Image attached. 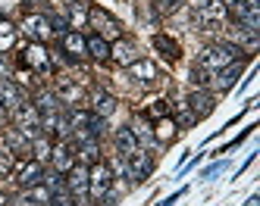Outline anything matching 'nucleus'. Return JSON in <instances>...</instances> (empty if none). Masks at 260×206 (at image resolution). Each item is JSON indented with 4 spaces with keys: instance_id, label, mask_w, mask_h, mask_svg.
<instances>
[{
    "instance_id": "2",
    "label": "nucleus",
    "mask_w": 260,
    "mask_h": 206,
    "mask_svg": "<svg viewBox=\"0 0 260 206\" xmlns=\"http://www.w3.org/2000/svg\"><path fill=\"white\" fill-rule=\"evenodd\" d=\"M88 28H94V34H101L104 41H119L122 37V22L116 16H110L104 7L88 10Z\"/></svg>"
},
{
    "instance_id": "29",
    "label": "nucleus",
    "mask_w": 260,
    "mask_h": 206,
    "mask_svg": "<svg viewBox=\"0 0 260 206\" xmlns=\"http://www.w3.org/2000/svg\"><path fill=\"white\" fill-rule=\"evenodd\" d=\"M232 37H235V47H238V50H241V47H245V50H254V47H257V34L248 31V28H241V25L232 28Z\"/></svg>"
},
{
    "instance_id": "18",
    "label": "nucleus",
    "mask_w": 260,
    "mask_h": 206,
    "mask_svg": "<svg viewBox=\"0 0 260 206\" xmlns=\"http://www.w3.org/2000/svg\"><path fill=\"white\" fill-rule=\"evenodd\" d=\"M110 60L128 69V66H132V63L138 60V56H135V44H132V41H125V37L113 41V44H110Z\"/></svg>"
},
{
    "instance_id": "40",
    "label": "nucleus",
    "mask_w": 260,
    "mask_h": 206,
    "mask_svg": "<svg viewBox=\"0 0 260 206\" xmlns=\"http://www.w3.org/2000/svg\"><path fill=\"white\" fill-rule=\"evenodd\" d=\"M0 206H7V197H4V194H0Z\"/></svg>"
},
{
    "instance_id": "39",
    "label": "nucleus",
    "mask_w": 260,
    "mask_h": 206,
    "mask_svg": "<svg viewBox=\"0 0 260 206\" xmlns=\"http://www.w3.org/2000/svg\"><path fill=\"white\" fill-rule=\"evenodd\" d=\"M182 194H185V191H179V194H173V197H166V200H163V203H157V206H173V203H176Z\"/></svg>"
},
{
    "instance_id": "7",
    "label": "nucleus",
    "mask_w": 260,
    "mask_h": 206,
    "mask_svg": "<svg viewBox=\"0 0 260 206\" xmlns=\"http://www.w3.org/2000/svg\"><path fill=\"white\" fill-rule=\"evenodd\" d=\"M125 172H128V178H132L135 184H141L144 178H151V172H154V156L147 153L144 147H138L135 153L125 156Z\"/></svg>"
},
{
    "instance_id": "6",
    "label": "nucleus",
    "mask_w": 260,
    "mask_h": 206,
    "mask_svg": "<svg viewBox=\"0 0 260 206\" xmlns=\"http://www.w3.org/2000/svg\"><path fill=\"white\" fill-rule=\"evenodd\" d=\"M66 191H69V197H72L76 206L88 203V166L85 162H76L66 172Z\"/></svg>"
},
{
    "instance_id": "27",
    "label": "nucleus",
    "mask_w": 260,
    "mask_h": 206,
    "mask_svg": "<svg viewBox=\"0 0 260 206\" xmlns=\"http://www.w3.org/2000/svg\"><path fill=\"white\" fill-rule=\"evenodd\" d=\"M4 138L10 144V153H28V150H31V141L22 135V131H16V128H10Z\"/></svg>"
},
{
    "instance_id": "14",
    "label": "nucleus",
    "mask_w": 260,
    "mask_h": 206,
    "mask_svg": "<svg viewBox=\"0 0 260 206\" xmlns=\"http://www.w3.org/2000/svg\"><path fill=\"white\" fill-rule=\"evenodd\" d=\"M60 47H63V53H66V60H72V63H82L85 56H88L85 34H82V31H66V34L60 37Z\"/></svg>"
},
{
    "instance_id": "22",
    "label": "nucleus",
    "mask_w": 260,
    "mask_h": 206,
    "mask_svg": "<svg viewBox=\"0 0 260 206\" xmlns=\"http://www.w3.org/2000/svg\"><path fill=\"white\" fill-rule=\"evenodd\" d=\"M241 69H245V60H235V63H229L226 69H219L216 88H219V91H232V88H235V81L241 78Z\"/></svg>"
},
{
    "instance_id": "8",
    "label": "nucleus",
    "mask_w": 260,
    "mask_h": 206,
    "mask_svg": "<svg viewBox=\"0 0 260 206\" xmlns=\"http://www.w3.org/2000/svg\"><path fill=\"white\" fill-rule=\"evenodd\" d=\"M22 66L28 72H35V75H50V53H47V47L28 41L25 50H22Z\"/></svg>"
},
{
    "instance_id": "9",
    "label": "nucleus",
    "mask_w": 260,
    "mask_h": 206,
    "mask_svg": "<svg viewBox=\"0 0 260 206\" xmlns=\"http://www.w3.org/2000/svg\"><path fill=\"white\" fill-rule=\"evenodd\" d=\"M19 31L28 37V41H35V44H44L47 37L53 34V31H50V19H47V16H41V13H28V16L22 19Z\"/></svg>"
},
{
    "instance_id": "36",
    "label": "nucleus",
    "mask_w": 260,
    "mask_h": 206,
    "mask_svg": "<svg viewBox=\"0 0 260 206\" xmlns=\"http://www.w3.org/2000/svg\"><path fill=\"white\" fill-rule=\"evenodd\" d=\"M210 75H213V72H207V69L194 66V69H191V81H194V85H198L201 91H207V88L213 85V78H210Z\"/></svg>"
},
{
    "instance_id": "31",
    "label": "nucleus",
    "mask_w": 260,
    "mask_h": 206,
    "mask_svg": "<svg viewBox=\"0 0 260 206\" xmlns=\"http://www.w3.org/2000/svg\"><path fill=\"white\" fill-rule=\"evenodd\" d=\"M16 153H10V150H0V178H7V175H13L16 172Z\"/></svg>"
},
{
    "instance_id": "12",
    "label": "nucleus",
    "mask_w": 260,
    "mask_h": 206,
    "mask_svg": "<svg viewBox=\"0 0 260 206\" xmlns=\"http://www.w3.org/2000/svg\"><path fill=\"white\" fill-rule=\"evenodd\" d=\"M41 178H44V166L38 162V159H28V162H22V166H16V172H13V181L22 187H35V184H41Z\"/></svg>"
},
{
    "instance_id": "30",
    "label": "nucleus",
    "mask_w": 260,
    "mask_h": 206,
    "mask_svg": "<svg viewBox=\"0 0 260 206\" xmlns=\"http://www.w3.org/2000/svg\"><path fill=\"white\" fill-rule=\"evenodd\" d=\"M144 116H151V119H163V116H170V103H166L163 97H151L144 106Z\"/></svg>"
},
{
    "instance_id": "17",
    "label": "nucleus",
    "mask_w": 260,
    "mask_h": 206,
    "mask_svg": "<svg viewBox=\"0 0 260 206\" xmlns=\"http://www.w3.org/2000/svg\"><path fill=\"white\" fill-rule=\"evenodd\" d=\"M91 112L101 116V119H110L116 112V97L110 91H94L91 94Z\"/></svg>"
},
{
    "instance_id": "34",
    "label": "nucleus",
    "mask_w": 260,
    "mask_h": 206,
    "mask_svg": "<svg viewBox=\"0 0 260 206\" xmlns=\"http://www.w3.org/2000/svg\"><path fill=\"white\" fill-rule=\"evenodd\" d=\"M66 22H69V28H72V31H79V28L88 22V13H85V7H82V4H76V7H72V13H69V19H66Z\"/></svg>"
},
{
    "instance_id": "42",
    "label": "nucleus",
    "mask_w": 260,
    "mask_h": 206,
    "mask_svg": "<svg viewBox=\"0 0 260 206\" xmlns=\"http://www.w3.org/2000/svg\"><path fill=\"white\" fill-rule=\"evenodd\" d=\"M76 4H82V0H76Z\"/></svg>"
},
{
    "instance_id": "26",
    "label": "nucleus",
    "mask_w": 260,
    "mask_h": 206,
    "mask_svg": "<svg viewBox=\"0 0 260 206\" xmlns=\"http://www.w3.org/2000/svg\"><path fill=\"white\" fill-rule=\"evenodd\" d=\"M176 131H179L176 119L163 116V119H157V125H154V141H157V144H170V141L176 138Z\"/></svg>"
},
{
    "instance_id": "1",
    "label": "nucleus",
    "mask_w": 260,
    "mask_h": 206,
    "mask_svg": "<svg viewBox=\"0 0 260 206\" xmlns=\"http://www.w3.org/2000/svg\"><path fill=\"white\" fill-rule=\"evenodd\" d=\"M241 53L245 50H238L235 44H210V47H204L198 53V66L207 69V72H219V69H226L235 60H245Z\"/></svg>"
},
{
    "instance_id": "24",
    "label": "nucleus",
    "mask_w": 260,
    "mask_h": 206,
    "mask_svg": "<svg viewBox=\"0 0 260 206\" xmlns=\"http://www.w3.org/2000/svg\"><path fill=\"white\" fill-rule=\"evenodd\" d=\"M22 206H50V191L47 184H35V187H25L22 191Z\"/></svg>"
},
{
    "instance_id": "15",
    "label": "nucleus",
    "mask_w": 260,
    "mask_h": 206,
    "mask_svg": "<svg viewBox=\"0 0 260 206\" xmlns=\"http://www.w3.org/2000/svg\"><path fill=\"white\" fill-rule=\"evenodd\" d=\"M151 44H154V50L163 56L166 63H179L182 60V44L176 41V37H170V34H154Z\"/></svg>"
},
{
    "instance_id": "10",
    "label": "nucleus",
    "mask_w": 260,
    "mask_h": 206,
    "mask_svg": "<svg viewBox=\"0 0 260 206\" xmlns=\"http://www.w3.org/2000/svg\"><path fill=\"white\" fill-rule=\"evenodd\" d=\"M53 94H57L60 103H69L72 109H76L79 103H85V88H82L76 78H69V75H60V78H57V85H53Z\"/></svg>"
},
{
    "instance_id": "5",
    "label": "nucleus",
    "mask_w": 260,
    "mask_h": 206,
    "mask_svg": "<svg viewBox=\"0 0 260 206\" xmlns=\"http://www.w3.org/2000/svg\"><path fill=\"white\" fill-rule=\"evenodd\" d=\"M222 22H226V7H222V0H207L201 10H194V25L201 31H219Z\"/></svg>"
},
{
    "instance_id": "11",
    "label": "nucleus",
    "mask_w": 260,
    "mask_h": 206,
    "mask_svg": "<svg viewBox=\"0 0 260 206\" xmlns=\"http://www.w3.org/2000/svg\"><path fill=\"white\" fill-rule=\"evenodd\" d=\"M50 166H53V172L66 175L69 169L76 166V147H72L69 141H60V144H53V147H50Z\"/></svg>"
},
{
    "instance_id": "16",
    "label": "nucleus",
    "mask_w": 260,
    "mask_h": 206,
    "mask_svg": "<svg viewBox=\"0 0 260 206\" xmlns=\"http://www.w3.org/2000/svg\"><path fill=\"white\" fill-rule=\"evenodd\" d=\"M128 78L138 81V85H154L160 75H157V66L151 60H135L132 66H128Z\"/></svg>"
},
{
    "instance_id": "33",
    "label": "nucleus",
    "mask_w": 260,
    "mask_h": 206,
    "mask_svg": "<svg viewBox=\"0 0 260 206\" xmlns=\"http://www.w3.org/2000/svg\"><path fill=\"white\" fill-rule=\"evenodd\" d=\"M50 147H53V144H50L47 138H41V135H38V138L31 141V150H35V159H38V162L50 159Z\"/></svg>"
},
{
    "instance_id": "20",
    "label": "nucleus",
    "mask_w": 260,
    "mask_h": 206,
    "mask_svg": "<svg viewBox=\"0 0 260 206\" xmlns=\"http://www.w3.org/2000/svg\"><path fill=\"white\" fill-rule=\"evenodd\" d=\"M113 144H116V150H119V156H122V159H125L128 153H135V150H138V138H135L132 125H122V128H116Z\"/></svg>"
},
{
    "instance_id": "37",
    "label": "nucleus",
    "mask_w": 260,
    "mask_h": 206,
    "mask_svg": "<svg viewBox=\"0 0 260 206\" xmlns=\"http://www.w3.org/2000/svg\"><path fill=\"white\" fill-rule=\"evenodd\" d=\"M194 122H198V119H194V112L182 103V106H179V116H176V125H179V128H191Z\"/></svg>"
},
{
    "instance_id": "3",
    "label": "nucleus",
    "mask_w": 260,
    "mask_h": 206,
    "mask_svg": "<svg viewBox=\"0 0 260 206\" xmlns=\"http://www.w3.org/2000/svg\"><path fill=\"white\" fill-rule=\"evenodd\" d=\"M113 187V172H110L107 162H94L88 166V200H104Z\"/></svg>"
},
{
    "instance_id": "4",
    "label": "nucleus",
    "mask_w": 260,
    "mask_h": 206,
    "mask_svg": "<svg viewBox=\"0 0 260 206\" xmlns=\"http://www.w3.org/2000/svg\"><path fill=\"white\" fill-rule=\"evenodd\" d=\"M13 122H16V131H22V135L28 141H35L41 135V116H38V109H35V103H19L13 109Z\"/></svg>"
},
{
    "instance_id": "28",
    "label": "nucleus",
    "mask_w": 260,
    "mask_h": 206,
    "mask_svg": "<svg viewBox=\"0 0 260 206\" xmlns=\"http://www.w3.org/2000/svg\"><path fill=\"white\" fill-rule=\"evenodd\" d=\"M35 109H38V112H57L60 109L57 94H53V91H41L38 97H35Z\"/></svg>"
},
{
    "instance_id": "35",
    "label": "nucleus",
    "mask_w": 260,
    "mask_h": 206,
    "mask_svg": "<svg viewBox=\"0 0 260 206\" xmlns=\"http://www.w3.org/2000/svg\"><path fill=\"white\" fill-rule=\"evenodd\" d=\"M151 4H154V13L157 16H173L182 7V0H151Z\"/></svg>"
},
{
    "instance_id": "23",
    "label": "nucleus",
    "mask_w": 260,
    "mask_h": 206,
    "mask_svg": "<svg viewBox=\"0 0 260 206\" xmlns=\"http://www.w3.org/2000/svg\"><path fill=\"white\" fill-rule=\"evenodd\" d=\"M85 47H88V56L98 63H107L110 60V41H104L101 34H88L85 37Z\"/></svg>"
},
{
    "instance_id": "38",
    "label": "nucleus",
    "mask_w": 260,
    "mask_h": 206,
    "mask_svg": "<svg viewBox=\"0 0 260 206\" xmlns=\"http://www.w3.org/2000/svg\"><path fill=\"white\" fill-rule=\"evenodd\" d=\"M222 169H226V162H216V166H210V169H204V178H213V175H219Z\"/></svg>"
},
{
    "instance_id": "19",
    "label": "nucleus",
    "mask_w": 260,
    "mask_h": 206,
    "mask_svg": "<svg viewBox=\"0 0 260 206\" xmlns=\"http://www.w3.org/2000/svg\"><path fill=\"white\" fill-rule=\"evenodd\" d=\"M76 150H79L76 156H82V159H85V166L101 162V144H98V138H91V135H79Z\"/></svg>"
},
{
    "instance_id": "21",
    "label": "nucleus",
    "mask_w": 260,
    "mask_h": 206,
    "mask_svg": "<svg viewBox=\"0 0 260 206\" xmlns=\"http://www.w3.org/2000/svg\"><path fill=\"white\" fill-rule=\"evenodd\" d=\"M19 103H22V91H19V85L10 81V78H0V106L13 112Z\"/></svg>"
},
{
    "instance_id": "32",
    "label": "nucleus",
    "mask_w": 260,
    "mask_h": 206,
    "mask_svg": "<svg viewBox=\"0 0 260 206\" xmlns=\"http://www.w3.org/2000/svg\"><path fill=\"white\" fill-rule=\"evenodd\" d=\"M132 131H135V138H138V147H141V144H144V147H147V144H154V128L147 125V122H135Z\"/></svg>"
},
{
    "instance_id": "25",
    "label": "nucleus",
    "mask_w": 260,
    "mask_h": 206,
    "mask_svg": "<svg viewBox=\"0 0 260 206\" xmlns=\"http://www.w3.org/2000/svg\"><path fill=\"white\" fill-rule=\"evenodd\" d=\"M19 41V28H16L10 19H0V53H10Z\"/></svg>"
},
{
    "instance_id": "13",
    "label": "nucleus",
    "mask_w": 260,
    "mask_h": 206,
    "mask_svg": "<svg viewBox=\"0 0 260 206\" xmlns=\"http://www.w3.org/2000/svg\"><path fill=\"white\" fill-rule=\"evenodd\" d=\"M185 106H188V109L194 112V119H204V116H210V112L216 109V97H213L210 91L194 88V91L188 94V100H185Z\"/></svg>"
},
{
    "instance_id": "41",
    "label": "nucleus",
    "mask_w": 260,
    "mask_h": 206,
    "mask_svg": "<svg viewBox=\"0 0 260 206\" xmlns=\"http://www.w3.org/2000/svg\"><path fill=\"white\" fill-rule=\"evenodd\" d=\"M0 72H4V60H0Z\"/></svg>"
}]
</instances>
